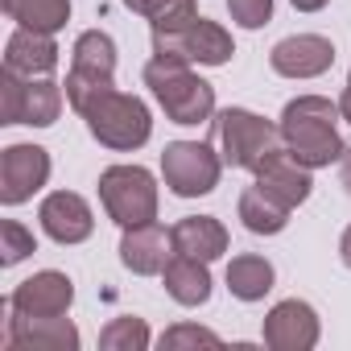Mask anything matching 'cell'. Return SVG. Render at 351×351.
<instances>
[{
	"label": "cell",
	"instance_id": "obj_1",
	"mask_svg": "<svg viewBox=\"0 0 351 351\" xmlns=\"http://www.w3.org/2000/svg\"><path fill=\"white\" fill-rule=\"evenodd\" d=\"M339 104L326 95H298L281 112V145L310 169H322L343 157V136H339Z\"/></svg>",
	"mask_w": 351,
	"mask_h": 351
},
{
	"label": "cell",
	"instance_id": "obj_2",
	"mask_svg": "<svg viewBox=\"0 0 351 351\" xmlns=\"http://www.w3.org/2000/svg\"><path fill=\"white\" fill-rule=\"evenodd\" d=\"M145 87L161 104V112L173 124H203L215 116V87L191 71L182 58H149L145 62Z\"/></svg>",
	"mask_w": 351,
	"mask_h": 351
},
{
	"label": "cell",
	"instance_id": "obj_3",
	"mask_svg": "<svg viewBox=\"0 0 351 351\" xmlns=\"http://www.w3.org/2000/svg\"><path fill=\"white\" fill-rule=\"evenodd\" d=\"M87 120V132L104 145V149H116V153H132L141 149L149 136H153V116H149V104L136 99V95H124V91H104L95 95L83 112Z\"/></svg>",
	"mask_w": 351,
	"mask_h": 351
},
{
	"label": "cell",
	"instance_id": "obj_4",
	"mask_svg": "<svg viewBox=\"0 0 351 351\" xmlns=\"http://www.w3.org/2000/svg\"><path fill=\"white\" fill-rule=\"evenodd\" d=\"M99 203L112 223L136 228L157 219V182L145 165H108L99 173Z\"/></svg>",
	"mask_w": 351,
	"mask_h": 351
},
{
	"label": "cell",
	"instance_id": "obj_5",
	"mask_svg": "<svg viewBox=\"0 0 351 351\" xmlns=\"http://www.w3.org/2000/svg\"><path fill=\"white\" fill-rule=\"evenodd\" d=\"M66 104L75 112H83L95 95L116 87V42L104 29H87L79 34L75 50H71V71H66Z\"/></svg>",
	"mask_w": 351,
	"mask_h": 351
},
{
	"label": "cell",
	"instance_id": "obj_6",
	"mask_svg": "<svg viewBox=\"0 0 351 351\" xmlns=\"http://www.w3.org/2000/svg\"><path fill=\"white\" fill-rule=\"evenodd\" d=\"M211 124H215L219 157H223V165H232V169H256L261 157H265L273 145H281V128H277L273 120L248 112V108H223Z\"/></svg>",
	"mask_w": 351,
	"mask_h": 351
},
{
	"label": "cell",
	"instance_id": "obj_7",
	"mask_svg": "<svg viewBox=\"0 0 351 351\" xmlns=\"http://www.w3.org/2000/svg\"><path fill=\"white\" fill-rule=\"evenodd\" d=\"M223 157L207 141H173L161 153V178L178 199H199L219 186Z\"/></svg>",
	"mask_w": 351,
	"mask_h": 351
},
{
	"label": "cell",
	"instance_id": "obj_8",
	"mask_svg": "<svg viewBox=\"0 0 351 351\" xmlns=\"http://www.w3.org/2000/svg\"><path fill=\"white\" fill-rule=\"evenodd\" d=\"M153 54L157 58H182V62H199V66H223L236 46L232 34L219 21L195 17L186 29H173V34H153Z\"/></svg>",
	"mask_w": 351,
	"mask_h": 351
},
{
	"label": "cell",
	"instance_id": "obj_9",
	"mask_svg": "<svg viewBox=\"0 0 351 351\" xmlns=\"http://www.w3.org/2000/svg\"><path fill=\"white\" fill-rule=\"evenodd\" d=\"M50 182V153L42 145H9L0 153V203L21 207Z\"/></svg>",
	"mask_w": 351,
	"mask_h": 351
},
{
	"label": "cell",
	"instance_id": "obj_10",
	"mask_svg": "<svg viewBox=\"0 0 351 351\" xmlns=\"http://www.w3.org/2000/svg\"><path fill=\"white\" fill-rule=\"evenodd\" d=\"M5 343L13 351H79V326L66 314H17L9 310Z\"/></svg>",
	"mask_w": 351,
	"mask_h": 351
},
{
	"label": "cell",
	"instance_id": "obj_11",
	"mask_svg": "<svg viewBox=\"0 0 351 351\" xmlns=\"http://www.w3.org/2000/svg\"><path fill=\"white\" fill-rule=\"evenodd\" d=\"M256 173V186L265 191V195H273L281 207H302L306 199H310V191H314V178H310V165H302L285 145H273L265 157H261V165L252 169Z\"/></svg>",
	"mask_w": 351,
	"mask_h": 351
},
{
	"label": "cell",
	"instance_id": "obj_12",
	"mask_svg": "<svg viewBox=\"0 0 351 351\" xmlns=\"http://www.w3.org/2000/svg\"><path fill=\"white\" fill-rule=\"evenodd\" d=\"M318 335H322L318 314L302 298H285L265 314V347L273 351H310Z\"/></svg>",
	"mask_w": 351,
	"mask_h": 351
},
{
	"label": "cell",
	"instance_id": "obj_13",
	"mask_svg": "<svg viewBox=\"0 0 351 351\" xmlns=\"http://www.w3.org/2000/svg\"><path fill=\"white\" fill-rule=\"evenodd\" d=\"M269 62L281 79H318L335 66V46L322 34H293L273 46Z\"/></svg>",
	"mask_w": 351,
	"mask_h": 351
},
{
	"label": "cell",
	"instance_id": "obj_14",
	"mask_svg": "<svg viewBox=\"0 0 351 351\" xmlns=\"http://www.w3.org/2000/svg\"><path fill=\"white\" fill-rule=\"evenodd\" d=\"M38 219H42V232L54 240V244H83L91 232H95V215L87 207L83 195L75 191H54L42 199L38 207Z\"/></svg>",
	"mask_w": 351,
	"mask_h": 351
},
{
	"label": "cell",
	"instance_id": "obj_15",
	"mask_svg": "<svg viewBox=\"0 0 351 351\" xmlns=\"http://www.w3.org/2000/svg\"><path fill=\"white\" fill-rule=\"evenodd\" d=\"M173 256V236L153 219V223H136V228H124L120 236V261L128 273L136 277H157Z\"/></svg>",
	"mask_w": 351,
	"mask_h": 351
},
{
	"label": "cell",
	"instance_id": "obj_16",
	"mask_svg": "<svg viewBox=\"0 0 351 351\" xmlns=\"http://www.w3.org/2000/svg\"><path fill=\"white\" fill-rule=\"evenodd\" d=\"M71 302H75V285H71V277L58 273V269H42V273L25 277V281L9 293L5 306L17 310V314H66Z\"/></svg>",
	"mask_w": 351,
	"mask_h": 351
},
{
	"label": "cell",
	"instance_id": "obj_17",
	"mask_svg": "<svg viewBox=\"0 0 351 351\" xmlns=\"http://www.w3.org/2000/svg\"><path fill=\"white\" fill-rule=\"evenodd\" d=\"M5 66L25 75V79H42L58 66V42L54 34H38V29H25L17 25V34L5 42Z\"/></svg>",
	"mask_w": 351,
	"mask_h": 351
},
{
	"label": "cell",
	"instance_id": "obj_18",
	"mask_svg": "<svg viewBox=\"0 0 351 351\" xmlns=\"http://www.w3.org/2000/svg\"><path fill=\"white\" fill-rule=\"evenodd\" d=\"M169 236H173V252L207 261V265L228 252V228L215 215H186L169 228Z\"/></svg>",
	"mask_w": 351,
	"mask_h": 351
},
{
	"label": "cell",
	"instance_id": "obj_19",
	"mask_svg": "<svg viewBox=\"0 0 351 351\" xmlns=\"http://www.w3.org/2000/svg\"><path fill=\"white\" fill-rule=\"evenodd\" d=\"M161 277H165V293L178 306H203L211 298V269H207V261L173 252L169 265L161 269Z\"/></svg>",
	"mask_w": 351,
	"mask_h": 351
},
{
	"label": "cell",
	"instance_id": "obj_20",
	"mask_svg": "<svg viewBox=\"0 0 351 351\" xmlns=\"http://www.w3.org/2000/svg\"><path fill=\"white\" fill-rule=\"evenodd\" d=\"M236 211H240V223H244L252 236H277V232H285V223H289V207H281V203H277L273 195H265L256 182L240 195Z\"/></svg>",
	"mask_w": 351,
	"mask_h": 351
},
{
	"label": "cell",
	"instance_id": "obj_21",
	"mask_svg": "<svg viewBox=\"0 0 351 351\" xmlns=\"http://www.w3.org/2000/svg\"><path fill=\"white\" fill-rule=\"evenodd\" d=\"M0 9L38 34H58L71 21V0H0Z\"/></svg>",
	"mask_w": 351,
	"mask_h": 351
},
{
	"label": "cell",
	"instance_id": "obj_22",
	"mask_svg": "<svg viewBox=\"0 0 351 351\" xmlns=\"http://www.w3.org/2000/svg\"><path fill=\"white\" fill-rule=\"evenodd\" d=\"M273 277H277L273 265L265 256H256V252H244V256H236L228 265V289L240 302H261L273 289Z\"/></svg>",
	"mask_w": 351,
	"mask_h": 351
},
{
	"label": "cell",
	"instance_id": "obj_23",
	"mask_svg": "<svg viewBox=\"0 0 351 351\" xmlns=\"http://www.w3.org/2000/svg\"><path fill=\"white\" fill-rule=\"evenodd\" d=\"M62 99H66V91H62V83H54L50 75L29 79V87H25V112H21V124H29V128H50V124L62 116Z\"/></svg>",
	"mask_w": 351,
	"mask_h": 351
},
{
	"label": "cell",
	"instance_id": "obj_24",
	"mask_svg": "<svg viewBox=\"0 0 351 351\" xmlns=\"http://www.w3.org/2000/svg\"><path fill=\"white\" fill-rule=\"evenodd\" d=\"M124 5L132 13H141L149 21L153 34H173V29H186L199 9H195V0H124Z\"/></svg>",
	"mask_w": 351,
	"mask_h": 351
},
{
	"label": "cell",
	"instance_id": "obj_25",
	"mask_svg": "<svg viewBox=\"0 0 351 351\" xmlns=\"http://www.w3.org/2000/svg\"><path fill=\"white\" fill-rule=\"evenodd\" d=\"M149 343H153V335H149L145 318H132V314L112 318V322L99 330V347H104V351H145Z\"/></svg>",
	"mask_w": 351,
	"mask_h": 351
},
{
	"label": "cell",
	"instance_id": "obj_26",
	"mask_svg": "<svg viewBox=\"0 0 351 351\" xmlns=\"http://www.w3.org/2000/svg\"><path fill=\"white\" fill-rule=\"evenodd\" d=\"M29 252H38L34 232H25L17 219H5V223H0V265L13 269V265H21Z\"/></svg>",
	"mask_w": 351,
	"mask_h": 351
},
{
	"label": "cell",
	"instance_id": "obj_27",
	"mask_svg": "<svg viewBox=\"0 0 351 351\" xmlns=\"http://www.w3.org/2000/svg\"><path fill=\"white\" fill-rule=\"evenodd\" d=\"M25 87L29 79L17 75V71H0V124H21V112H25Z\"/></svg>",
	"mask_w": 351,
	"mask_h": 351
},
{
	"label": "cell",
	"instance_id": "obj_28",
	"mask_svg": "<svg viewBox=\"0 0 351 351\" xmlns=\"http://www.w3.org/2000/svg\"><path fill=\"white\" fill-rule=\"evenodd\" d=\"M199 343L219 347L223 339H219L215 330H207V326H195V322H178V326H169V330L161 335V347H169V351H178V347H199Z\"/></svg>",
	"mask_w": 351,
	"mask_h": 351
},
{
	"label": "cell",
	"instance_id": "obj_29",
	"mask_svg": "<svg viewBox=\"0 0 351 351\" xmlns=\"http://www.w3.org/2000/svg\"><path fill=\"white\" fill-rule=\"evenodd\" d=\"M228 13H232L236 25L261 29V25H269V17H273V0H228Z\"/></svg>",
	"mask_w": 351,
	"mask_h": 351
},
{
	"label": "cell",
	"instance_id": "obj_30",
	"mask_svg": "<svg viewBox=\"0 0 351 351\" xmlns=\"http://www.w3.org/2000/svg\"><path fill=\"white\" fill-rule=\"evenodd\" d=\"M339 182L347 186V195H351V145L343 149V157H339Z\"/></svg>",
	"mask_w": 351,
	"mask_h": 351
},
{
	"label": "cell",
	"instance_id": "obj_31",
	"mask_svg": "<svg viewBox=\"0 0 351 351\" xmlns=\"http://www.w3.org/2000/svg\"><path fill=\"white\" fill-rule=\"evenodd\" d=\"M289 5L298 9V13H318V9H326L330 0H289Z\"/></svg>",
	"mask_w": 351,
	"mask_h": 351
},
{
	"label": "cell",
	"instance_id": "obj_32",
	"mask_svg": "<svg viewBox=\"0 0 351 351\" xmlns=\"http://www.w3.org/2000/svg\"><path fill=\"white\" fill-rule=\"evenodd\" d=\"M339 256H343V265L351 269V228L343 232V240H339Z\"/></svg>",
	"mask_w": 351,
	"mask_h": 351
},
{
	"label": "cell",
	"instance_id": "obj_33",
	"mask_svg": "<svg viewBox=\"0 0 351 351\" xmlns=\"http://www.w3.org/2000/svg\"><path fill=\"white\" fill-rule=\"evenodd\" d=\"M339 112H343V120L351 124V83L343 87V95H339Z\"/></svg>",
	"mask_w": 351,
	"mask_h": 351
},
{
	"label": "cell",
	"instance_id": "obj_34",
	"mask_svg": "<svg viewBox=\"0 0 351 351\" xmlns=\"http://www.w3.org/2000/svg\"><path fill=\"white\" fill-rule=\"evenodd\" d=\"M347 83H351V75H347Z\"/></svg>",
	"mask_w": 351,
	"mask_h": 351
}]
</instances>
